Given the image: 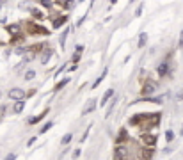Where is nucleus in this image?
Returning <instances> with one entry per match:
<instances>
[{"label":"nucleus","instance_id":"obj_1","mask_svg":"<svg viewBox=\"0 0 183 160\" xmlns=\"http://www.w3.org/2000/svg\"><path fill=\"white\" fill-rule=\"evenodd\" d=\"M160 114H139V116H135V117H132V125H139L140 121H144V125L142 126L144 128H151V126H156L158 123H160Z\"/></svg>","mask_w":183,"mask_h":160},{"label":"nucleus","instance_id":"obj_2","mask_svg":"<svg viewBox=\"0 0 183 160\" xmlns=\"http://www.w3.org/2000/svg\"><path fill=\"white\" fill-rule=\"evenodd\" d=\"M7 96H9L11 100H14V101H23V98H25V91L20 89V87H14V89H11V91L7 93Z\"/></svg>","mask_w":183,"mask_h":160},{"label":"nucleus","instance_id":"obj_3","mask_svg":"<svg viewBox=\"0 0 183 160\" xmlns=\"http://www.w3.org/2000/svg\"><path fill=\"white\" fill-rule=\"evenodd\" d=\"M155 89H156V84L150 80V82L144 84V87H142V94H144V96H146V94H151L153 91H155Z\"/></svg>","mask_w":183,"mask_h":160},{"label":"nucleus","instance_id":"obj_4","mask_svg":"<svg viewBox=\"0 0 183 160\" xmlns=\"http://www.w3.org/2000/svg\"><path fill=\"white\" fill-rule=\"evenodd\" d=\"M28 32L30 34H48L46 32V28H39V25H34V23H28Z\"/></svg>","mask_w":183,"mask_h":160},{"label":"nucleus","instance_id":"obj_5","mask_svg":"<svg viewBox=\"0 0 183 160\" xmlns=\"http://www.w3.org/2000/svg\"><path fill=\"white\" fill-rule=\"evenodd\" d=\"M128 155V149L125 146H117L116 148V160H123Z\"/></svg>","mask_w":183,"mask_h":160},{"label":"nucleus","instance_id":"obj_6","mask_svg":"<svg viewBox=\"0 0 183 160\" xmlns=\"http://www.w3.org/2000/svg\"><path fill=\"white\" fill-rule=\"evenodd\" d=\"M112 96H114V89H107V93L103 94V98H101V101H100V105H101V107L109 103V100H110Z\"/></svg>","mask_w":183,"mask_h":160},{"label":"nucleus","instance_id":"obj_7","mask_svg":"<svg viewBox=\"0 0 183 160\" xmlns=\"http://www.w3.org/2000/svg\"><path fill=\"white\" fill-rule=\"evenodd\" d=\"M94 109H96V101H94V100H89V103L85 105V109H84V112H82V114L85 116V114H89V112H93Z\"/></svg>","mask_w":183,"mask_h":160},{"label":"nucleus","instance_id":"obj_8","mask_svg":"<svg viewBox=\"0 0 183 160\" xmlns=\"http://www.w3.org/2000/svg\"><path fill=\"white\" fill-rule=\"evenodd\" d=\"M167 73H169V64L167 62H162L160 66H158V75L160 77H165Z\"/></svg>","mask_w":183,"mask_h":160},{"label":"nucleus","instance_id":"obj_9","mask_svg":"<svg viewBox=\"0 0 183 160\" xmlns=\"http://www.w3.org/2000/svg\"><path fill=\"white\" fill-rule=\"evenodd\" d=\"M66 20H68L66 16L55 18V20H53V27H55V28H61V25H64V23H66Z\"/></svg>","mask_w":183,"mask_h":160},{"label":"nucleus","instance_id":"obj_10","mask_svg":"<svg viewBox=\"0 0 183 160\" xmlns=\"http://www.w3.org/2000/svg\"><path fill=\"white\" fill-rule=\"evenodd\" d=\"M68 32H69V28H64V32H62V34H61V38H59V43H61V48H64V44H66Z\"/></svg>","mask_w":183,"mask_h":160},{"label":"nucleus","instance_id":"obj_11","mask_svg":"<svg viewBox=\"0 0 183 160\" xmlns=\"http://www.w3.org/2000/svg\"><path fill=\"white\" fill-rule=\"evenodd\" d=\"M46 112H48V111H43V112H41V114H39V116H36V117H30V119H28V123H30V125H36V123H38L39 119H41V117H44V116H46Z\"/></svg>","mask_w":183,"mask_h":160},{"label":"nucleus","instance_id":"obj_12","mask_svg":"<svg viewBox=\"0 0 183 160\" xmlns=\"http://www.w3.org/2000/svg\"><path fill=\"white\" fill-rule=\"evenodd\" d=\"M155 141H156L155 135H144V144L148 142L150 146H153V144H155Z\"/></svg>","mask_w":183,"mask_h":160},{"label":"nucleus","instance_id":"obj_13","mask_svg":"<svg viewBox=\"0 0 183 160\" xmlns=\"http://www.w3.org/2000/svg\"><path fill=\"white\" fill-rule=\"evenodd\" d=\"M23 107H25V103H23V101H16V103H14V112H16V114H20V112L23 111Z\"/></svg>","mask_w":183,"mask_h":160},{"label":"nucleus","instance_id":"obj_14","mask_svg":"<svg viewBox=\"0 0 183 160\" xmlns=\"http://www.w3.org/2000/svg\"><path fill=\"white\" fill-rule=\"evenodd\" d=\"M80 54H82V46H77V54L73 55V62H75V64H77L78 59H80Z\"/></svg>","mask_w":183,"mask_h":160},{"label":"nucleus","instance_id":"obj_15","mask_svg":"<svg viewBox=\"0 0 183 160\" xmlns=\"http://www.w3.org/2000/svg\"><path fill=\"white\" fill-rule=\"evenodd\" d=\"M71 137H73L71 133H66V135H64V137L61 139V142L64 144V146H66V144H69V141H71Z\"/></svg>","mask_w":183,"mask_h":160},{"label":"nucleus","instance_id":"obj_16","mask_svg":"<svg viewBox=\"0 0 183 160\" xmlns=\"http://www.w3.org/2000/svg\"><path fill=\"white\" fill-rule=\"evenodd\" d=\"M105 75H107V70H105V71H103V75H100V77H98V80H96V82L93 84V89H96V87H98V85H100V82H101V80H103V77H105Z\"/></svg>","mask_w":183,"mask_h":160},{"label":"nucleus","instance_id":"obj_17","mask_svg":"<svg viewBox=\"0 0 183 160\" xmlns=\"http://www.w3.org/2000/svg\"><path fill=\"white\" fill-rule=\"evenodd\" d=\"M125 139H126V132H125V130H121L119 139H117V144H123V142H125Z\"/></svg>","mask_w":183,"mask_h":160},{"label":"nucleus","instance_id":"obj_18","mask_svg":"<svg viewBox=\"0 0 183 160\" xmlns=\"http://www.w3.org/2000/svg\"><path fill=\"white\" fill-rule=\"evenodd\" d=\"M34 77H36V71H34V70H28V71L25 73V78H27V80H32Z\"/></svg>","mask_w":183,"mask_h":160},{"label":"nucleus","instance_id":"obj_19","mask_svg":"<svg viewBox=\"0 0 183 160\" xmlns=\"http://www.w3.org/2000/svg\"><path fill=\"white\" fill-rule=\"evenodd\" d=\"M52 126H53V123H46V125H44V126L41 128V130H39V132H41V133H46V132H48V130H50Z\"/></svg>","mask_w":183,"mask_h":160},{"label":"nucleus","instance_id":"obj_20","mask_svg":"<svg viewBox=\"0 0 183 160\" xmlns=\"http://www.w3.org/2000/svg\"><path fill=\"white\" fill-rule=\"evenodd\" d=\"M146 41H148V36H146V34H140V38H139V46H144Z\"/></svg>","mask_w":183,"mask_h":160},{"label":"nucleus","instance_id":"obj_21","mask_svg":"<svg viewBox=\"0 0 183 160\" xmlns=\"http://www.w3.org/2000/svg\"><path fill=\"white\" fill-rule=\"evenodd\" d=\"M172 137H174V133H172V130H167V132H165V139L169 141V142H171V141H172Z\"/></svg>","mask_w":183,"mask_h":160},{"label":"nucleus","instance_id":"obj_22","mask_svg":"<svg viewBox=\"0 0 183 160\" xmlns=\"http://www.w3.org/2000/svg\"><path fill=\"white\" fill-rule=\"evenodd\" d=\"M50 54H52V52H48V54H43V59H41V62H43V64H46V62H48V59H50Z\"/></svg>","mask_w":183,"mask_h":160},{"label":"nucleus","instance_id":"obj_23","mask_svg":"<svg viewBox=\"0 0 183 160\" xmlns=\"http://www.w3.org/2000/svg\"><path fill=\"white\" fill-rule=\"evenodd\" d=\"M68 82H69V80H68V78H64V80H62V82L61 84H59V85H57V87L55 89H62V87H64V85H66V84Z\"/></svg>","mask_w":183,"mask_h":160},{"label":"nucleus","instance_id":"obj_24","mask_svg":"<svg viewBox=\"0 0 183 160\" xmlns=\"http://www.w3.org/2000/svg\"><path fill=\"white\" fill-rule=\"evenodd\" d=\"M4 160H16V155H14V153H9Z\"/></svg>","mask_w":183,"mask_h":160},{"label":"nucleus","instance_id":"obj_25","mask_svg":"<svg viewBox=\"0 0 183 160\" xmlns=\"http://www.w3.org/2000/svg\"><path fill=\"white\" fill-rule=\"evenodd\" d=\"M34 16H36V18H43V14H41V11H38V9H34Z\"/></svg>","mask_w":183,"mask_h":160},{"label":"nucleus","instance_id":"obj_26","mask_svg":"<svg viewBox=\"0 0 183 160\" xmlns=\"http://www.w3.org/2000/svg\"><path fill=\"white\" fill-rule=\"evenodd\" d=\"M178 44H180V48H183V30H181V34H180V43Z\"/></svg>","mask_w":183,"mask_h":160},{"label":"nucleus","instance_id":"obj_27","mask_svg":"<svg viewBox=\"0 0 183 160\" xmlns=\"http://www.w3.org/2000/svg\"><path fill=\"white\" fill-rule=\"evenodd\" d=\"M6 111H7V107H6V105H0V116H2V114H4Z\"/></svg>","mask_w":183,"mask_h":160},{"label":"nucleus","instance_id":"obj_28","mask_svg":"<svg viewBox=\"0 0 183 160\" xmlns=\"http://www.w3.org/2000/svg\"><path fill=\"white\" fill-rule=\"evenodd\" d=\"M180 100H183V91H181V93H180Z\"/></svg>","mask_w":183,"mask_h":160},{"label":"nucleus","instance_id":"obj_29","mask_svg":"<svg viewBox=\"0 0 183 160\" xmlns=\"http://www.w3.org/2000/svg\"><path fill=\"white\" fill-rule=\"evenodd\" d=\"M0 96H2V91H0Z\"/></svg>","mask_w":183,"mask_h":160},{"label":"nucleus","instance_id":"obj_30","mask_svg":"<svg viewBox=\"0 0 183 160\" xmlns=\"http://www.w3.org/2000/svg\"><path fill=\"white\" fill-rule=\"evenodd\" d=\"M0 6H2V4H0Z\"/></svg>","mask_w":183,"mask_h":160}]
</instances>
